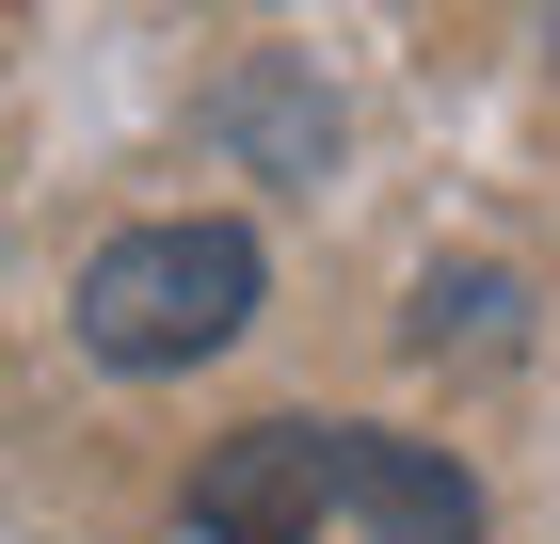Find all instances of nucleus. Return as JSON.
Returning <instances> with one entry per match:
<instances>
[{"mask_svg":"<svg viewBox=\"0 0 560 544\" xmlns=\"http://www.w3.org/2000/svg\"><path fill=\"white\" fill-rule=\"evenodd\" d=\"M257 224H224V209H176V224H129V241H96V273H81V352L96 369H129V384H161V369H209L224 336L257 321Z\"/></svg>","mask_w":560,"mask_h":544,"instance_id":"1","label":"nucleus"},{"mask_svg":"<svg viewBox=\"0 0 560 544\" xmlns=\"http://www.w3.org/2000/svg\"><path fill=\"white\" fill-rule=\"evenodd\" d=\"M192 529L209 544H320L337 529V417H241L192 464Z\"/></svg>","mask_w":560,"mask_h":544,"instance_id":"2","label":"nucleus"},{"mask_svg":"<svg viewBox=\"0 0 560 544\" xmlns=\"http://www.w3.org/2000/svg\"><path fill=\"white\" fill-rule=\"evenodd\" d=\"M337 512L369 544H480V481L417 432H369V417H337Z\"/></svg>","mask_w":560,"mask_h":544,"instance_id":"3","label":"nucleus"},{"mask_svg":"<svg viewBox=\"0 0 560 544\" xmlns=\"http://www.w3.org/2000/svg\"><path fill=\"white\" fill-rule=\"evenodd\" d=\"M545 65H560V0H545Z\"/></svg>","mask_w":560,"mask_h":544,"instance_id":"4","label":"nucleus"}]
</instances>
